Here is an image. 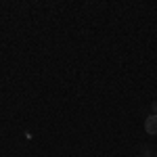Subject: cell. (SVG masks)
<instances>
[{
    "instance_id": "1",
    "label": "cell",
    "mask_w": 157,
    "mask_h": 157,
    "mask_svg": "<svg viewBox=\"0 0 157 157\" xmlns=\"http://www.w3.org/2000/svg\"><path fill=\"white\" fill-rule=\"evenodd\" d=\"M145 132L151 134V136H155V134H157V115H155V113H151V115L145 120Z\"/></svg>"
},
{
    "instance_id": "2",
    "label": "cell",
    "mask_w": 157,
    "mask_h": 157,
    "mask_svg": "<svg viewBox=\"0 0 157 157\" xmlns=\"http://www.w3.org/2000/svg\"><path fill=\"white\" fill-rule=\"evenodd\" d=\"M151 153H153V151H151L149 147H143V151H140V155H143V157H151Z\"/></svg>"
},
{
    "instance_id": "3",
    "label": "cell",
    "mask_w": 157,
    "mask_h": 157,
    "mask_svg": "<svg viewBox=\"0 0 157 157\" xmlns=\"http://www.w3.org/2000/svg\"><path fill=\"white\" fill-rule=\"evenodd\" d=\"M151 109H153V113L157 115V101H153V105H151Z\"/></svg>"
}]
</instances>
